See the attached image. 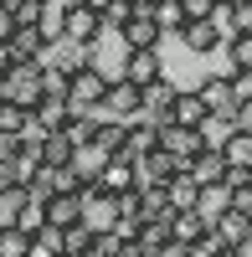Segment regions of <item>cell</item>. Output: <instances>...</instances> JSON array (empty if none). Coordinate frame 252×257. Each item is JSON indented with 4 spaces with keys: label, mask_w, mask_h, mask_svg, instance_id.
<instances>
[{
    "label": "cell",
    "mask_w": 252,
    "mask_h": 257,
    "mask_svg": "<svg viewBox=\"0 0 252 257\" xmlns=\"http://www.w3.org/2000/svg\"><path fill=\"white\" fill-rule=\"evenodd\" d=\"M103 93H108V72L98 67V62H82V67L67 77V103L77 113H93L98 103H103Z\"/></svg>",
    "instance_id": "6da1fadb"
},
{
    "label": "cell",
    "mask_w": 252,
    "mask_h": 257,
    "mask_svg": "<svg viewBox=\"0 0 252 257\" xmlns=\"http://www.w3.org/2000/svg\"><path fill=\"white\" fill-rule=\"evenodd\" d=\"M36 72H41V62H16V67H11L6 77H0V93H6L0 103H16V108H26V113H31L36 103H41Z\"/></svg>",
    "instance_id": "7a4b0ae2"
},
{
    "label": "cell",
    "mask_w": 252,
    "mask_h": 257,
    "mask_svg": "<svg viewBox=\"0 0 252 257\" xmlns=\"http://www.w3.org/2000/svg\"><path fill=\"white\" fill-rule=\"evenodd\" d=\"M98 118H113V123H134L144 113V103H139V88L134 82H123V77H108V93H103V103L93 108Z\"/></svg>",
    "instance_id": "3957f363"
},
{
    "label": "cell",
    "mask_w": 252,
    "mask_h": 257,
    "mask_svg": "<svg viewBox=\"0 0 252 257\" xmlns=\"http://www.w3.org/2000/svg\"><path fill=\"white\" fill-rule=\"evenodd\" d=\"M196 98L206 103V113H211V118L242 123V103H237V93H232V82H226V72H221V77H206L201 88H196Z\"/></svg>",
    "instance_id": "277c9868"
},
{
    "label": "cell",
    "mask_w": 252,
    "mask_h": 257,
    "mask_svg": "<svg viewBox=\"0 0 252 257\" xmlns=\"http://www.w3.org/2000/svg\"><path fill=\"white\" fill-rule=\"evenodd\" d=\"M77 118V108L67 98H41L36 108H31V123L26 128H36V134H67V123Z\"/></svg>",
    "instance_id": "5b68a950"
},
{
    "label": "cell",
    "mask_w": 252,
    "mask_h": 257,
    "mask_svg": "<svg viewBox=\"0 0 252 257\" xmlns=\"http://www.w3.org/2000/svg\"><path fill=\"white\" fill-rule=\"evenodd\" d=\"M155 149H165L170 160H191V155H201L206 149V139H201V128H180V123H160V139H155Z\"/></svg>",
    "instance_id": "8992f818"
},
{
    "label": "cell",
    "mask_w": 252,
    "mask_h": 257,
    "mask_svg": "<svg viewBox=\"0 0 252 257\" xmlns=\"http://www.w3.org/2000/svg\"><path fill=\"white\" fill-rule=\"evenodd\" d=\"M118 36H123V47H129V52H160V41H165V31L155 26L150 11H134V16L118 26Z\"/></svg>",
    "instance_id": "52a82bcc"
},
{
    "label": "cell",
    "mask_w": 252,
    "mask_h": 257,
    "mask_svg": "<svg viewBox=\"0 0 252 257\" xmlns=\"http://www.w3.org/2000/svg\"><path fill=\"white\" fill-rule=\"evenodd\" d=\"M88 185L98 190V196H113V201H118L123 190H134V185H139V175H134V160H123V155H118V160H108V165L98 170V180H88Z\"/></svg>",
    "instance_id": "ba28073f"
},
{
    "label": "cell",
    "mask_w": 252,
    "mask_h": 257,
    "mask_svg": "<svg viewBox=\"0 0 252 257\" xmlns=\"http://www.w3.org/2000/svg\"><path fill=\"white\" fill-rule=\"evenodd\" d=\"M113 221H118V201L98 196V190L88 185V196H82V226H88L93 237H103V231H113Z\"/></svg>",
    "instance_id": "9c48e42d"
},
{
    "label": "cell",
    "mask_w": 252,
    "mask_h": 257,
    "mask_svg": "<svg viewBox=\"0 0 252 257\" xmlns=\"http://www.w3.org/2000/svg\"><path fill=\"white\" fill-rule=\"evenodd\" d=\"M67 41L72 47H82V52H93V41L103 36V16H93L88 6H67Z\"/></svg>",
    "instance_id": "30bf717a"
},
{
    "label": "cell",
    "mask_w": 252,
    "mask_h": 257,
    "mask_svg": "<svg viewBox=\"0 0 252 257\" xmlns=\"http://www.w3.org/2000/svg\"><path fill=\"white\" fill-rule=\"evenodd\" d=\"M175 93H180V88H175L170 77H160V82H150V88H139V103H144V113H139V118H150V123L160 128L165 118H170V103H175Z\"/></svg>",
    "instance_id": "8fae6325"
},
{
    "label": "cell",
    "mask_w": 252,
    "mask_h": 257,
    "mask_svg": "<svg viewBox=\"0 0 252 257\" xmlns=\"http://www.w3.org/2000/svg\"><path fill=\"white\" fill-rule=\"evenodd\" d=\"M180 160H170L165 149H150V155H139L134 160V175H139V185H165V180H175L180 175Z\"/></svg>",
    "instance_id": "7c38bea8"
},
{
    "label": "cell",
    "mask_w": 252,
    "mask_h": 257,
    "mask_svg": "<svg viewBox=\"0 0 252 257\" xmlns=\"http://www.w3.org/2000/svg\"><path fill=\"white\" fill-rule=\"evenodd\" d=\"M41 211H47V226L67 231L82 221V196H67V190H52V196H41Z\"/></svg>",
    "instance_id": "4fadbf2b"
},
{
    "label": "cell",
    "mask_w": 252,
    "mask_h": 257,
    "mask_svg": "<svg viewBox=\"0 0 252 257\" xmlns=\"http://www.w3.org/2000/svg\"><path fill=\"white\" fill-rule=\"evenodd\" d=\"M118 77H123V82H134V88H150V82L165 77V62H160V52H129Z\"/></svg>",
    "instance_id": "5bb4252c"
},
{
    "label": "cell",
    "mask_w": 252,
    "mask_h": 257,
    "mask_svg": "<svg viewBox=\"0 0 252 257\" xmlns=\"http://www.w3.org/2000/svg\"><path fill=\"white\" fill-rule=\"evenodd\" d=\"M170 216H175V211H165V216H150V221H139V237H134L139 257H160L165 247H170Z\"/></svg>",
    "instance_id": "9a60e30c"
},
{
    "label": "cell",
    "mask_w": 252,
    "mask_h": 257,
    "mask_svg": "<svg viewBox=\"0 0 252 257\" xmlns=\"http://www.w3.org/2000/svg\"><path fill=\"white\" fill-rule=\"evenodd\" d=\"M221 160H226V170H237V175L252 170V128L247 123H237L232 134L221 139Z\"/></svg>",
    "instance_id": "2e32d148"
},
{
    "label": "cell",
    "mask_w": 252,
    "mask_h": 257,
    "mask_svg": "<svg viewBox=\"0 0 252 257\" xmlns=\"http://www.w3.org/2000/svg\"><path fill=\"white\" fill-rule=\"evenodd\" d=\"M185 175H191L196 185H221V175H226L221 149H211V144H206L201 155H191V160H185Z\"/></svg>",
    "instance_id": "e0dca14e"
},
{
    "label": "cell",
    "mask_w": 252,
    "mask_h": 257,
    "mask_svg": "<svg viewBox=\"0 0 252 257\" xmlns=\"http://www.w3.org/2000/svg\"><path fill=\"white\" fill-rule=\"evenodd\" d=\"M160 139V128L150 118H134V123H123V160H139V155H150Z\"/></svg>",
    "instance_id": "ac0fdd59"
},
{
    "label": "cell",
    "mask_w": 252,
    "mask_h": 257,
    "mask_svg": "<svg viewBox=\"0 0 252 257\" xmlns=\"http://www.w3.org/2000/svg\"><path fill=\"white\" fill-rule=\"evenodd\" d=\"M206 118H211V113H206V103H201V98H196V88H191V93H175V103H170V118H165V123L201 128Z\"/></svg>",
    "instance_id": "d6986e66"
},
{
    "label": "cell",
    "mask_w": 252,
    "mask_h": 257,
    "mask_svg": "<svg viewBox=\"0 0 252 257\" xmlns=\"http://www.w3.org/2000/svg\"><path fill=\"white\" fill-rule=\"evenodd\" d=\"M226 211H232V190L226 185H201V201H196V216L211 226L216 216H226Z\"/></svg>",
    "instance_id": "ffe728a7"
},
{
    "label": "cell",
    "mask_w": 252,
    "mask_h": 257,
    "mask_svg": "<svg viewBox=\"0 0 252 257\" xmlns=\"http://www.w3.org/2000/svg\"><path fill=\"white\" fill-rule=\"evenodd\" d=\"M165 201H170V211H196V201H201V185H196V180L180 170L175 180H165Z\"/></svg>",
    "instance_id": "44dd1931"
},
{
    "label": "cell",
    "mask_w": 252,
    "mask_h": 257,
    "mask_svg": "<svg viewBox=\"0 0 252 257\" xmlns=\"http://www.w3.org/2000/svg\"><path fill=\"white\" fill-rule=\"evenodd\" d=\"M206 231H211V226H206V221L196 216V211H175V216H170V242H175V247H191V242H201Z\"/></svg>",
    "instance_id": "7402d4cb"
},
{
    "label": "cell",
    "mask_w": 252,
    "mask_h": 257,
    "mask_svg": "<svg viewBox=\"0 0 252 257\" xmlns=\"http://www.w3.org/2000/svg\"><path fill=\"white\" fill-rule=\"evenodd\" d=\"M72 165V139L67 134H41V170H67Z\"/></svg>",
    "instance_id": "603a6c76"
},
{
    "label": "cell",
    "mask_w": 252,
    "mask_h": 257,
    "mask_svg": "<svg viewBox=\"0 0 252 257\" xmlns=\"http://www.w3.org/2000/svg\"><path fill=\"white\" fill-rule=\"evenodd\" d=\"M247 226H252V216H242V211H226V216H216L211 221V231L232 247V252H242V237H247Z\"/></svg>",
    "instance_id": "cb8c5ba5"
},
{
    "label": "cell",
    "mask_w": 252,
    "mask_h": 257,
    "mask_svg": "<svg viewBox=\"0 0 252 257\" xmlns=\"http://www.w3.org/2000/svg\"><path fill=\"white\" fill-rule=\"evenodd\" d=\"M93 149H103L108 160H118V155H123V123L98 118V128H93Z\"/></svg>",
    "instance_id": "d4e9b609"
},
{
    "label": "cell",
    "mask_w": 252,
    "mask_h": 257,
    "mask_svg": "<svg viewBox=\"0 0 252 257\" xmlns=\"http://www.w3.org/2000/svg\"><path fill=\"white\" fill-rule=\"evenodd\" d=\"M103 165H108V155H103V149H93V144L72 149V175H77V180H98Z\"/></svg>",
    "instance_id": "484cf974"
},
{
    "label": "cell",
    "mask_w": 252,
    "mask_h": 257,
    "mask_svg": "<svg viewBox=\"0 0 252 257\" xmlns=\"http://www.w3.org/2000/svg\"><path fill=\"white\" fill-rule=\"evenodd\" d=\"M155 26L165 31V36H180L185 31V11H180V0H155Z\"/></svg>",
    "instance_id": "4316f807"
},
{
    "label": "cell",
    "mask_w": 252,
    "mask_h": 257,
    "mask_svg": "<svg viewBox=\"0 0 252 257\" xmlns=\"http://www.w3.org/2000/svg\"><path fill=\"white\" fill-rule=\"evenodd\" d=\"M11 226H21L26 237H36V231L47 226V211H41V201H36V196H26V201H21V211L11 216Z\"/></svg>",
    "instance_id": "83f0119b"
},
{
    "label": "cell",
    "mask_w": 252,
    "mask_h": 257,
    "mask_svg": "<svg viewBox=\"0 0 252 257\" xmlns=\"http://www.w3.org/2000/svg\"><path fill=\"white\" fill-rule=\"evenodd\" d=\"M93 242H98V237L77 221V226H67V231H62V257H88V252H93Z\"/></svg>",
    "instance_id": "f1b7e54d"
},
{
    "label": "cell",
    "mask_w": 252,
    "mask_h": 257,
    "mask_svg": "<svg viewBox=\"0 0 252 257\" xmlns=\"http://www.w3.org/2000/svg\"><path fill=\"white\" fill-rule=\"evenodd\" d=\"M180 41H185V47H191V52H211V47H221V41H216V31L206 26V21H185Z\"/></svg>",
    "instance_id": "f546056e"
},
{
    "label": "cell",
    "mask_w": 252,
    "mask_h": 257,
    "mask_svg": "<svg viewBox=\"0 0 252 257\" xmlns=\"http://www.w3.org/2000/svg\"><path fill=\"white\" fill-rule=\"evenodd\" d=\"M31 252V237L21 226H0V257H26Z\"/></svg>",
    "instance_id": "4dcf8cb0"
},
{
    "label": "cell",
    "mask_w": 252,
    "mask_h": 257,
    "mask_svg": "<svg viewBox=\"0 0 252 257\" xmlns=\"http://www.w3.org/2000/svg\"><path fill=\"white\" fill-rule=\"evenodd\" d=\"M26 123H31L26 108H16V103H0V134H26Z\"/></svg>",
    "instance_id": "1f68e13d"
},
{
    "label": "cell",
    "mask_w": 252,
    "mask_h": 257,
    "mask_svg": "<svg viewBox=\"0 0 252 257\" xmlns=\"http://www.w3.org/2000/svg\"><path fill=\"white\" fill-rule=\"evenodd\" d=\"M226 57H232V72H252V36L226 41Z\"/></svg>",
    "instance_id": "d6a6232c"
},
{
    "label": "cell",
    "mask_w": 252,
    "mask_h": 257,
    "mask_svg": "<svg viewBox=\"0 0 252 257\" xmlns=\"http://www.w3.org/2000/svg\"><path fill=\"white\" fill-rule=\"evenodd\" d=\"M226 82H232V93H237L242 113H247V108H252V72H226Z\"/></svg>",
    "instance_id": "836d02e7"
},
{
    "label": "cell",
    "mask_w": 252,
    "mask_h": 257,
    "mask_svg": "<svg viewBox=\"0 0 252 257\" xmlns=\"http://www.w3.org/2000/svg\"><path fill=\"white\" fill-rule=\"evenodd\" d=\"M232 26H237V36H252V0H237V6H232Z\"/></svg>",
    "instance_id": "e575fe53"
},
{
    "label": "cell",
    "mask_w": 252,
    "mask_h": 257,
    "mask_svg": "<svg viewBox=\"0 0 252 257\" xmlns=\"http://www.w3.org/2000/svg\"><path fill=\"white\" fill-rule=\"evenodd\" d=\"M129 16H134V11H129V0H113V6L103 11V31H118L123 21H129Z\"/></svg>",
    "instance_id": "d590c367"
},
{
    "label": "cell",
    "mask_w": 252,
    "mask_h": 257,
    "mask_svg": "<svg viewBox=\"0 0 252 257\" xmlns=\"http://www.w3.org/2000/svg\"><path fill=\"white\" fill-rule=\"evenodd\" d=\"M180 11H185V21H206L216 6H211V0H180Z\"/></svg>",
    "instance_id": "8d00e7d4"
},
{
    "label": "cell",
    "mask_w": 252,
    "mask_h": 257,
    "mask_svg": "<svg viewBox=\"0 0 252 257\" xmlns=\"http://www.w3.org/2000/svg\"><path fill=\"white\" fill-rule=\"evenodd\" d=\"M11 36H16V21H11V11H0V47H6Z\"/></svg>",
    "instance_id": "74e56055"
},
{
    "label": "cell",
    "mask_w": 252,
    "mask_h": 257,
    "mask_svg": "<svg viewBox=\"0 0 252 257\" xmlns=\"http://www.w3.org/2000/svg\"><path fill=\"white\" fill-rule=\"evenodd\" d=\"M77 6H88L93 16H103V11H108V6H113V0H77Z\"/></svg>",
    "instance_id": "f35d334b"
},
{
    "label": "cell",
    "mask_w": 252,
    "mask_h": 257,
    "mask_svg": "<svg viewBox=\"0 0 252 257\" xmlns=\"http://www.w3.org/2000/svg\"><path fill=\"white\" fill-rule=\"evenodd\" d=\"M11 67H16V57H11V47H0V77H6Z\"/></svg>",
    "instance_id": "ab89813d"
},
{
    "label": "cell",
    "mask_w": 252,
    "mask_h": 257,
    "mask_svg": "<svg viewBox=\"0 0 252 257\" xmlns=\"http://www.w3.org/2000/svg\"><path fill=\"white\" fill-rule=\"evenodd\" d=\"M16 185V175H11V165H0V190H11Z\"/></svg>",
    "instance_id": "60d3db41"
},
{
    "label": "cell",
    "mask_w": 252,
    "mask_h": 257,
    "mask_svg": "<svg viewBox=\"0 0 252 257\" xmlns=\"http://www.w3.org/2000/svg\"><path fill=\"white\" fill-rule=\"evenodd\" d=\"M129 11H155V0H129Z\"/></svg>",
    "instance_id": "b9f144b4"
},
{
    "label": "cell",
    "mask_w": 252,
    "mask_h": 257,
    "mask_svg": "<svg viewBox=\"0 0 252 257\" xmlns=\"http://www.w3.org/2000/svg\"><path fill=\"white\" fill-rule=\"evenodd\" d=\"M242 257H252V226H247V237H242Z\"/></svg>",
    "instance_id": "7bdbcfd3"
},
{
    "label": "cell",
    "mask_w": 252,
    "mask_h": 257,
    "mask_svg": "<svg viewBox=\"0 0 252 257\" xmlns=\"http://www.w3.org/2000/svg\"><path fill=\"white\" fill-rule=\"evenodd\" d=\"M211 6H237V0H211Z\"/></svg>",
    "instance_id": "ee69618b"
},
{
    "label": "cell",
    "mask_w": 252,
    "mask_h": 257,
    "mask_svg": "<svg viewBox=\"0 0 252 257\" xmlns=\"http://www.w3.org/2000/svg\"><path fill=\"white\" fill-rule=\"evenodd\" d=\"M36 6H47V0H36Z\"/></svg>",
    "instance_id": "f6af8a7d"
},
{
    "label": "cell",
    "mask_w": 252,
    "mask_h": 257,
    "mask_svg": "<svg viewBox=\"0 0 252 257\" xmlns=\"http://www.w3.org/2000/svg\"><path fill=\"white\" fill-rule=\"evenodd\" d=\"M0 11H6V0H0Z\"/></svg>",
    "instance_id": "bcb514c9"
},
{
    "label": "cell",
    "mask_w": 252,
    "mask_h": 257,
    "mask_svg": "<svg viewBox=\"0 0 252 257\" xmlns=\"http://www.w3.org/2000/svg\"><path fill=\"white\" fill-rule=\"evenodd\" d=\"M0 98H6V93H0Z\"/></svg>",
    "instance_id": "7dc6e473"
}]
</instances>
